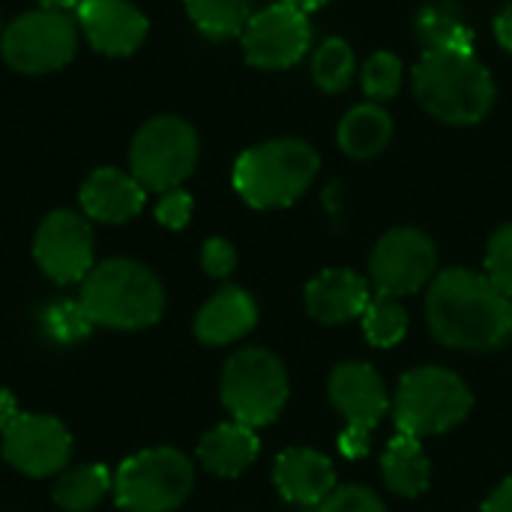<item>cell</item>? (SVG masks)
<instances>
[{
	"label": "cell",
	"instance_id": "30bf717a",
	"mask_svg": "<svg viewBox=\"0 0 512 512\" xmlns=\"http://www.w3.org/2000/svg\"><path fill=\"white\" fill-rule=\"evenodd\" d=\"M438 267L435 243L417 228H396L384 234L372 252V285L384 297H402L420 291Z\"/></svg>",
	"mask_w": 512,
	"mask_h": 512
},
{
	"label": "cell",
	"instance_id": "8d00e7d4",
	"mask_svg": "<svg viewBox=\"0 0 512 512\" xmlns=\"http://www.w3.org/2000/svg\"><path fill=\"white\" fill-rule=\"evenodd\" d=\"M15 417H18V411H15V399H12L6 390H0V432H3Z\"/></svg>",
	"mask_w": 512,
	"mask_h": 512
},
{
	"label": "cell",
	"instance_id": "f546056e",
	"mask_svg": "<svg viewBox=\"0 0 512 512\" xmlns=\"http://www.w3.org/2000/svg\"><path fill=\"white\" fill-rule=\"evenodd\" d=\"M48 321V330L60 339V342H72V339H81L90 333L93 321L87 318V312L81 309V303H57L48 309L45 315Z\"/></svg>",
	"mask_w": 512,
	"mask_h": 512
},
{
	"label": "cell",
	"instance_id": "6da1fadb",
	"mask_svg": "<svg viewBox=\"0 0 512 512\" xmlns=\"http://www.w3.org/2000/svg\"><path fill=\"white\" fill-rule=\"evenodd\" d=\"M426 315L450 348L492 351L512 336V300L474 270H444L432 282Z\"/></svg>",
	"mask_w": 512,
	"mask_h": 512
},
{
	"label": "cell",
	"instance_id": "d590c367",
	"mask_svg": "<svg viewBox=\"0 0 512 512\" xmlns=\"http://www.w3.org/2000/svg\"><path fill=\"white\" fill-rule=\"evenodd\" d=\"M495 33H498V42L512 51V3L498 15V21H495Z\"/></svg>",
	"mask_w": 512,
	"mask_h": 512
},
{
	"label": "cell",
	"instance_id": "8992f818",
	"mask_svg": "<svg viewBox=\"0 0 512 512\" xmlns=\"http://www.w3.org/2000/svg\"><path fill=\"white\" fill-rule=\"evenodd\" d=\"M222 402L243 426L273 423L288 402V375L264 348L237 351L222 372Z\"/></svg>",
	"mask_w": 512,
	"mask_h": 512
},
{
	"label": "cell",
	"instance_id": "e0dca14e",
	"mask_svg": "<svg viewBox=\"0 0 512 512\" xmlns=\"http://www.w3.org/2000/svg\"><path fill=\"white\" fill-rule=\"evenodd\" d=\"M369 306V285L354 270H327L306 288V309L321 324L360 318Z\"/></svg>",
	"mask_w": 512,
	"mask_h": 512
},
{
	"label": "cell",
	"instance_id": "277c9868",
	"mask_svg": "<svg viewBox=\"0 0 512 512\" xmlns=\"http://www.w3.org/2000/svg\"><path fill=\"white\" fill-rule=\"evenodd\" d=\"M318 153L297 138H279L246 150L234 165V189L258 210L294 204L318 174Z\"/></svg>",
	"mask_w": 512,
	"mask_h": 512
},
{
	"label": "cell",
	"instance_id": "9c48e42d",
	"mask_svg": "<svg viewBox=\"0 0 512 512\" xmlns=\"http://www.w3.org/2000/svg\"><path fill=\"white\" fill-rule=\"evenodd\" d=\"M0 48L6 63L18 72H54L75 54V24L57 9H36L6 27Z\"/></svg>",
	"mask_w": 512,
	"mask_h": 512
},
{
	"label": "cell",
	"instance_id": "44dd1931",
	"mask_svg": "<svg viewBox=\"0 0 512 512\" xmlns=\"http://www.w3.org/2000/svg\"><path fill=\"white\" fill-rule=\"evenodd\" d=\"M393 138V120L381 105H357L339 123V147L354 159L378 156Z\"/></svg>",
	"mask_w": 512,
	"mask_h": 512
},
{
	"label": "cell",
	"instance_id": "74e56055",
	"mask_svg": "<svg viewBox=\"0 0 512 512\" xmlns=\"http://www.w3.org/2000/svg\"><path fill=\"white\" fill-rule=\"evenodd\" d=\"M282 3L306 15V12H315V9H321V6H324L327 0H282Z\"/></svg>",
	"mask_w": 512,
	"mask_h": 512
},
{
	"label": "cell",
	"instance_id": "ac0fdd59",
	"mask_svg": "<svg viewBox=\"0 0 512 512\" xmlns=\"http://www.w3.org/2000/svg\"><path fill=\"white\" fill-rule=\"evenodd\" d=\"M81 207L96 222H126L144 207V186L123 171L99 168L81 186Z\"/></svg>",
	"mask_w": 512,
	"mask_h": 512
},
{
	"label": "cell",
	"instance_id": "cb8c5ba5",
	"mask_svg": "<svg viewBox=\"0 0 512 512\" xmlns=\"http://www.w3.org/2000/svg\"><path fill=\"white\" fill-rule=\"evenodd\" d=\"M114 489L111 471L105 465H81L66 471L57 486H54V501L57 507L69 512L93 510L108 492Z\"/></svg>",
	"mask_w": 512,
	"mask_h": 512
},
{
	"label": "cell",
	"instance_id": "836d02e7",
	"mask_svg": "<svg viewBox=\"0 0 512 512\" xmlns=\"http://www.w3.org/2000/svg\"><path fill=\"white\" fill-rule=\"evenodd\" d=\"M339 450L348 456V459H363L369 453V429H360V426H348L339 438Z\"/></svg>",
	"mask_w": 512,
	"mask_h": 512
},
{
	"label": "cell",
	"instance_id": "f35d334b",
	"mask_svg": "<svg viewBox=\"0 0 512 512\" xmlns=\"http://www.w3.org/2000/svg\"><path fill=\"white\" fill-rule=\"evenodd\" d=\"M42 6H45V9H57V12H63V9L78 6V0H42Z\"/></svg>",
	"mask_w": 512,
	"mask_h": 512
},
{
	"label": "cell",
	"instance_id": "d6a6232c",
	"mask_svg": "<svg viewBox=\"0 0 512 512\" xmlns=\"http://www.w3.org/2000/svg\"><path fill=\"white\" fill-rule=\"evenodd\" d=\"M201 264H204V270H207L210 276L222 279V276H228V273L234 270V264H237V252H234V246H231L228 240L213 237V240H207V243H204Z\"/></svg>",
	"mask_w": 512,
	"mask_h": 512
},
{
	"label": "cell",
	"instance_id": "52a82bcc",
	"mask_svg": "<svg viewBox=\"0 0 512 512\" xmlns=\"http://www.w3.org/2000/svg\"><path fill=\"white\" fill-rule=\"evenodd\" d=\"M192 483L195 471L189 459L159 447L126 459L114 477V492L126 512H171L189 498Z\"/></svg>",
	"mask_w": 512,
	"mask_h": 512
},
{
	"label": "cell",
	"instance_id": "7c38bea8",
	"mask_svg": "<svg viewBox=\"0 0 512 512\" xmlns=\"http://www.w3.org/2000/svg\"><path fill=\"white\" fill-rule=\"evenodd\" d=\"M312 42V27L303 12L276 3L252 15L243 30V51L252 66L285 69L294 66Z\"/></svg>",
	"mask_w": 512,
	"mask_h": 512
},
{
	"label": "cell",
	"instance_id": "603a6c76",
	"mask_svg": "<svg viewBox=\"0 0 512 512\" xmlns=\"http://www.w3.org/2000/svg\"><path fill=\"white\" fill-rule=\"evenodd\" d=\"M417 36L426 51H474V30L453 3H429L417 15Z\"/></svg>",
	"mask_w": 512,
	"mask_h": 512
},
{
	"label": "cell",
	"instance_id": "d6986e66",
	"mask_svg": "<svg viewBox=\"0 0 512 512\" xmlns=\"http://www.w3.org/2000/svg\"><path fill=\"white\" fill-rule=\"evenodd\" d=\"M258 321L255 300L240 288H222L195 318V336L207 345H228L243 339Z\"/></svg>",
	"mask_w": 512,
	"mask_h": 512
},
{
	"label": "cell",
	"instance_id": "ffe728a7",
	"mask_svg": "<svg viewBox=\"0 0 512 512\" xmlns=\"http://www.w3.org/2000/svg\"><path fill=\"white\" fill-rule=\"evenodd\" d=\"M258 450H261V444H258L255 429L252 426H243L237 420L216 426L198 444L201 465L210 474H219V477H237V474H243L258 459Z\"/></svg>",
	"mask_w": 512,
	"mask_h": 512
},
{
	"label": "cell",
	"instance_id": "484cf974",
	"mask_svg": "<svg viewBox=\"0 0 512 512\" xmlns=\"http://www.w3.org/2000/svg\"><path fill=\"white\" fill-rule=\"evenodd\" d=\"M363 318V333L378 348H393L408 333V312L396 303V297H375L369 300Z\"/></svg>",
	"mask_w": 512,
	"mask_h": 512
},
{
	"label": "cell",
	"instance_id": "7a4b0ae2",
	"mask_svg": "<svg viewBox=\"0 0 512 512\" xmlns=\"http://www.w3.org/2000/svg\"><path fill=\"white\" fill-rule=\"evenodd\" d=\"M420 105L453 126L480 123L495 105V81L474 51H426L414 69Z\"/></svg>",
	"mask_w": 512,
	"mask_h": 512
},
{
	"label": "cell",
	"instance_id": "f1b7e54d",
	"mask_svg": "<svg viewBox=\"0 0 512 512\" xmlns=\"http://www.w3.org/2000/svg\"><path fill=\"white\" fill-rule=\"evenodd\" d=\"M486 276H489V282H492L501 294H507L512 300V225H504V228L495 231V237L489 240Z\"/></svg>",
	"mask_w": 512,
	"mask_h": 512
},
{
	"label": "cell",
	"instance_id": "4316f807",
	"mask_svg": "<svg viewBox=\"0 0 512 512\" xmlns=\"http://www.w3.org/2000/svg\"><path fill=\"white\" fill-rule=\"evenodd\" d=\"M354 75V51L345 39H327L315 51L312 60V78L321 90L339 93Z\"/></svg>",
	"mask_w": 512,
	"mask_h": 512
},
{
	"label": "cell",
	"instance_id": "83f0119b",
	"mask_svg": "<svg viewBox=\"0 0 512 512\" xmlns=\"http://www.w3.org/2000/svg\"><path fill=\"white\" fill-rule=\"evenodd\" d=\"M402 87V60L390 51H378L369 57V63L363 66V90L369 93V99L387 102L399 93Z\"/></svg>",
	"mask_w": 512,
	"mask_h": 512
},
{
	"label": "cell",
	"instance_id": "4fadbf2b",
	"mask_svg": "<svg viewBox=\"0 0 512 512\" xmlns=\"http://www.w3.org/2000/svg\"><path fill=\"white\" fill-rule=\"evenodd\" d=\"M72 453V438L66 426L42 414H18L3 429V456L12 468L27 477L57 474Z\"/></svg>",
	"mask_w": 512,
	"mask_h": 512
},
{
	"label": "cell",
	"instance_id": "d4e9b609",
	"mask_svg": "<svg viewBox=\"0 0 512 512\" xmlns=\"http://www.w3.org/2000/svg\"><path fill=\"white\" fill-rule=\"evenodd\" d=\"M195 27L210 39H231L249 24V0H186Z\"/></svg>",
	"mask_w": 512,
	"mask_h": 512
},
{
	"label": "cell",
	"instance_id": "2e32d148",
	"mask_svg": "<svg viewBox=\"0 0 512 512\" xmlns=\"http://www.w3.org/2000/svg\"><path fill=\"white\" fill-rule=\"evenodd\" d=\"M276 489L291 504L321 507L336 492V471L315 450H288L276 462Z\"/></svg>",
	"mask_w": 512,
	"mask_h": 512
},
{
	"label": "cell",
	"instance_id": "4dcf8cb0",
	"mask_svg": "<svg viewBox=\"0 0 512 512\" xmlns=\"http://www.w3.org/2000/svg\"><path fill=\"white\" fill-rule=\"evenodd\" d=\"M321 512H387V507L375 492L363 486H345L321 504Z\"/></svg>",
	"mask_w": 512,
	"mask_h": 512
},
{
	"label": "cell",
	"instance_id": "9a60e30c",
	"mask_svg": "<svg viewBox=\"0 0 512 512\" xmlns=\"http://www.w3.org/2000/svg\"><path fill=\"white\" fill-rule=\"evenodd\" d=\"M78 21L102 54H132L147 36V18L129 0H81Z\"/></svg>",
	"mask_w": 512,
	"mask_h": 512
},
{
	"label": "cell",
	"instance_id": "ba28073f",
	"mask_svg": "<svg viewBox=\"0 0 512 512\" xmlns=\"http://www.w3.org/2000/svg\"><path fill=\"white\" fill-rule=\"evenodd\" d=\"M132 177L144 189H177L198 162V135L180 117H156L132 141Z\"/></svg>",
	"mask_w": 512,
	"mask_h": 512
},
{
	"label": "cell",
	"instance_id": "5bb4252c",
	"mask_svg": "<svg viewBox=\"0 0 512 512\" xmlns=\"http://www.w3.org/2000/svg\"><path fill=\"white\" fill-rule=\"evenodd\" d=\"M330 399L348 426L375 429L390 408L387 387L369 363H342L330 375Z\"/></svg>",
	"mask_w": 512,
	"mask_h": 512
},
{
	"label": "cell",
	"instance_id": "7402d4cb",
	"mask_svg": "<svg viewBox=\"0 0 512 512\" xmlns=\"http://www.w3.org/2000/svg\"><path fill=\"white\" fill-rule=\"evenodd\" d=\"M384 480L393 492L405 498H417L429 489V459L414 435H396L384 453Z\"/></svg>",
	"mask_w": 512,
	"mask_h": 512
},
{
	"label": "cell",
	"instance_id": "8fae6325",
	"mask_svg": "<svg viewBox=\"0 0 512 512\" xmlns=\"http://www.w3.org/2000/svg\"><path fill=\"white\" fill-rule=\"evenodd\" d=\"M36 261L57 285L84 282L93 270V234L87 219L69 210H54L36 231Z\"/></svg>",
	"mask_w": 512,
	"mask_h": 512
},
{
	"label": "cell",
	"instance_id": "3957f363",
	"mask_svg": "<svg viewBox=\"0 0 512 512\" xmlns=\"http://www.w3.org/2000/svg\"><path fill=\"white\" fill-rule=\"evenodd\" d=\"M78 303L93 324L141 330L162 318L165 291L147 267L117 258L87 273Z\"/></svg>",
	"mask_w": 512,
	"mask_h": 512
},
{
	"label": "cell",
	"instance_id": "1f68e13d",
	"mask_svg": "<svg viewBox=\"0 0 512 512\" xmlns=\"http://www.w3.org/2000/svg\"><path fill=\"white\" fill-rule=\"evenodd\" d=\"M189 216H192V198H189L183 189L165 192V198H162L159 207H156V219H159L162 225L174 228V231H180V228L189 222Z\"/></svg>",
	"mask_w": 512,
	"mask_h": 512
},
{
	"label": "cell",
	"instance_id": "5b68a950",
	"mask_svg": "<svg viewBox=\"0 0 512 512\" xmlns=\"http://www.w3.org/2000/svg\"><path fill=\"white\" fill-rule=\"evenodd\" d=\"M471 405V390L459 375L438 366H426L402 378L396 390L393 417L402 435L426 438L459 426L471 414Z\"/></svg>",
	"mask_w": 512,
	"mask_h": 512
},
{
	"label": "cell",
	"instance_id": "e575fe53",
	"mask_svg": "<svg viewBox=\"0 0 512 512\" xmlns=\"http://www.w3.org/2000/svg\"><path fill=\"white\" fill-rule=\"evenodd\" d=\"M483 512H512V477L510 480H504V483L492 492V498L486 501Z\"/></svg>",
	"mask_w": 512,
	"mask_h": 512
}]
</instances>
